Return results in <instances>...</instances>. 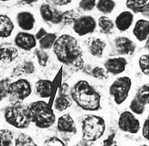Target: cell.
<instances>
[{
  "mask_svg": "<svg viewBox=\"0 0 149 146\" xmlns=\"http://www.w3.org/2000/svg\"><path fill=\"white\" fill-rule=\"evenodd\" d=\"M115 136H116V133L110 134L108 137V138H106L104 141V145H116V142L115 140Z\"/></svg>",
  "mask_w": 149,
  "mask_h": 146,
  "instance_id": "ab89813d",
  "label": "cell"
},
{
  "mask_svg": "<svg viewBox=\"0 0 149 146\" xmlns=\"http://www.w3.org/2000/svg\"><path fill=\"white\" fill-rule=\"evenodd\" d=\"M32 93L30 82L26 79H19L9 86L8 96L10 104H21Z\"/></svg>",
  "mask_w": 149,
  "mask_h": 146,
  "instance_id": "8992f818",
  "label": "cell"
},
{
  "mask_svg": "<svg viewBox=\"0 0 149 146\" xmlns=\"http://www.w3.org/2000/svg\"><path fill=\"white\" fill-rule=\"evenodd\" d=\"M58 61L75 71H80L85 66L83 50L78 40L71 35L64 34L57 37L53 46Z\"/></svg>",
  "mask_w": 149,
  "mask_h": 146,
  "instance_id": "6da1fadb",
  "label": "cell"
},
{
  "mask_svg": "<svg viewBox=\"0 0 149 146\" xmlns=\"http://www.w3.org/2000/svg\"><path fill=\"white\" fill-rule=\"evenodd\" d=\"M18 57V50L14 46L9 44L0 47V62H12Z\"/></svg>",
  "mask_w": 149,
  "mask_h": 146,
  "instance_id": "7402d4cb",
  "label": "cell"
},
{
  "mask_svg": "<svg viewBox=\"0 0 149 146\" xmlns=\"http://www.w3.org/2000/svg\"><path fill=\"white\" fill-rule=\"evenodd\" d=\"M73 102L85 111L95 112L100 109L101 96L99 93L86 81H79L70 91Z\"/></svg>",
  "mask_w": 149,
  "mask_h": 146,
  "instance_id": "7a4b0ae2",
  "label": "cell"
},
{
  "mask_svg": "<svg viewBox=\"0 0 149 146\" xmlns=\"http://www.w3.org/2000/svg\"><path fill=\"white\" fill-rule=\"evenodd\" d=\"M14 145L13 132L9 129L0 130V145L10 146Z\"/></svg>",
  "mask_w": 149,
  "mask_h": 146,
  "instance_id": "f546056e",
  "label": "cell"
},
{
  "mask_svg": "<svg viewBox=\"0 0 149 146\" xmlns=\"http://www.w3.org/2000/svg\"><path fill=\"white\" fill-rule=\"evenodd\" d=\"M134 22V14L131 11H125L121 12L115 20V26L116 29L121 31L124 32L127 31L128 29L132 26Z\"/></svg>",
  "mask_w": 149,
  "mask_h": 146,
  "instance_id": "ac0fdd59",
  "label": "cell"
},
{
  "mask_svg": "<svg viewBox=\"0 0 149 146\" xmlns=\"http://www.w3.org/2000/svg\"><path fill=\"white\" fill-rule=\"evenodd\" d=\"M26 108L30 123L35 124L36 127L47 129L54 124L56 119L55 114L46 101L38 100L31 102Z\"/></svg>",
  "mask_w": 149,
  "mask_h": 146,
  "instance_id": "3957f363",
  "label": "cell"
},
{
  "mask_svg": "<svg viewBox=\"0 0 149 146\" xmlns=\"http://www.w3.org/2000/svg\"><path fill=\"white\" fill-rule=\"evenodd\" d=\"M53 91V83L49 80L42 79L36 83V94L43 99L49 98Z\"/></svg>",
  "mask_w": 149,
  "mask_h": 146,
  "instance_id": "603a6c76",
  "label": "cell"
},
{
  "mask_svg": "<svg viewBox=\"0 0 149 146\" xmlns=\"http://www.w3.org/2000/svg\"><path fill=\"white\" fill-rule=\"evenodd\" d=\"M14 30V23L6 15H0V39L10 37Z\"/></svg>",
  "mask_w": 149,
  "mask_h": 146,
  "instance_id": "cb8c5ba5",
  "label": "cell"
},
{
  "mask_svg": "<svg viewBox=\"0 0 149 146\" xmlns=\"http://www.w3.org/2000/svg\"><path fill=\"white\" fill-rule=\"evenodd\" d=\"M36 71V67L33 62L31 61H24L19 65H17L12 72V74L19 77L22 74H31Z\"/></svg>",
  "mask_w": 149,
  "mask_h": 146,
  "instance_id": "d4e9b609",
  "label": "cell"
},
{
  "mask_svg": "<svg viewBox=\"0 0 149 146\" xmlns=\"http://www.w3.org/2000/svg\"><path fill=\"white\" fill-rule=\"evenodd\" d=\"M142 136L146 140H149V119L148 118L142 127Z\"/></svg>",
  "mask_w": 149,
  "mask_h": 146,
  "instance_id": "74e56055",
  "label": "cell"
},
{
  "mask_svg": "<svg viewBox=\"0 0 149 146\" xmlns=\"http://www.w3.org/2000/svg\"><path fill=\"white\" fill-rule=\"evenodd\" d=\"M97 0H80L79 6L84 11H91L96 7Z\"/></svg>",
  "mask_w": 149,
  "mask_h": 146,
  "instance_id": "d590c367",
  "label": "cell"
},
{
  "mask_svg": "<svg viewBox=\"0 0 149 146\" xmlns=\"http://www.w3.org/2000/svg\"><path fill=\"white\" fill-rule=\"evenodd\" d=\"M97 24H98L100 32L102 34H104V35L110 34L115 28L114 22L105 16H102L99 18V19L97 21Z\"/></svg>",
  "mask_w": 149,
  "mask_h": 146,
  "instance_id": "4316f807",
  "label": "cell"
},
{
  "mask_svg": "<svg viewBox=\"0 0 149 146\" xmlns=\"http://www.w3.org/2000/svg\"><path fill=\"white\" fill-rule=\"evenodd\" d=\"M85 45L89 53L97 58H101L103 56L104 51L106 48V42L101 38L90 37L85 40Z\"/></svg>",
  "mask_w": 149,
  "mask_h": 146,
  "instance_id": "2e32d148",
  "label": "cell"
},
{
  "mask_svg": "<svg viewBox=\"0 0 149 146\" xmlns=\"http://www.w3.org/2000/svg\"><path fill=\"white\" fill-rule=\"evenodd\" d=\"M72 25L74 32L79 36H84L95 31L97 22L91 16H80Z\"/></svg>",
  "mask_w": 149,
  "mask_h": 146,
  "instance_id": "30bf717a",
  "label": "cell"
},
{
  "mask_svg": "<svg viewBox=\"0 0 149 146\" xmlns=\"http://www.w3.org/2000/svg\"><path fill=\"white\" fill-rule=\"evenodd\" d=\"M80 17L79 13L75 10H69L65 11H61V24L62 25H72Z\"/></svg>",
  "mask_w": 149,
  "mask_h": 146,
  "instance_id": "83f0119b",
  "label": "cell"
},
{
  "mask_svg": "<svg viewBox=\"0 0 149 146\" xmlns=\"http://www.w3.org/2000/svg\"><path fill=\"white\" fill-rule=\"evenodd\" d=\"M0 1H2V2H7V1H10V0H0Z\"/></svg>",
  "mask_w": 149,
  "mask_h": 146,
  "instance_id": "b9f144b4",
  "label": "cell"
},
{
  "mask_svg": "<svg viewBox=\"0 0 149 146\" xmlns=\"http://www.w3.org/2000/svg\"><path fill=\"white\" fill-rule=\"evenodd\" d=\"M126 6L133 13H142L148 16L149 0H126Z\"/></svg>",
  "mask_w": 149,
  "mask_h": 146,
  "instance_id": "44dd1931",
  "label": "cell"
},
{
  "mask_svg": "<svg viewBox=\"0 0 149 146\" xmlns=\"http://www.w3.org/2000/svg\"><path fill=\"white\" fill-rule=\"evenodd\" d=\"M22 3L25 4H34V3H36L38 0H22Z\"/></svg>",
  "mask_w": 149,
  "mask_h": 146,
  "instance_id": "60d3db41",
  "label": "cell"
},
{
  "mask_svg": "<svg viewBox=\"0 0 149 146\" xmlns=\"http://www.w3.org/2000/svg\"><path fill=\"white\" fill-rule=\"evenodd\" d=\"M132 86V80L128 76H122L110 85L109 92L116 105H122L128 97Z\"/></svg>",
  "mask_w": 149,
  "mask_h": 146,
  "instance_id": "52a82bcc",
  "label": "cell"
},
{
  "mask_svg": "<svg viewBox=\"0 0 149 146\" xmlns=\"http://www.w3.org/2000/svg\"><path fill=\"white\" fill-rule=\"evenodd\" d=\"M35 55H36L39 65L42 67H46L48 62V60H49V56H48L47 53L42 48H36Z\"/></svg>",
  "mask_w": 149,
  "mask_h": 146,
  "instance_id": "d6a6232c",
  "label": "cell"
},
{
  "mask_svg": "<svg viewBox=\"0 0 149 146\" xmlns=\"http://www.w3.org/2000/svg\"><path fill=\"white\" fill-rule=\"evenodd\" d=\"M15 145L17 146H36L37 145L36 144V142L33 140V138L25 133H20L18 135V137L16 138L15 140Z\"/></svg>",
  "mask_w": 149,
  "mask_h": 146,
  "instance_id": "4dcf8cb0",
  "label": "cell"
},
{
  "mask_svg": "<svg viewBox=\"0 0 149 146\" xmlns=\"http://www.w3.org/2000/svg\"><path fill=\"white\" fill-rule=\"evenodd\" d=\"M0 75H1V71H0Z\"/></svg>",
  "mask_w": 149,
  "mask_h": 146,
  "instance_id": "7bdbcfd3",
  "label": "cell"
},
{
  "mask_svg": "<svg viewBox=\"0 0 149 146\" xmlns=\"http://www.w3.org/2000/svg\"><path fill=\"white\" fill-rule=\"evenodd\" d=\"M128 62L124 57H113L106 60L104 62V68L109 74L117 75L125 71Z\"/></svg>",
  "mask_w": 149,
  "mask_h": 146,
  "instance_id": "9a60e30c",
  "label": "cell"
},
{
  "mask_svg": "<svg viewBox=\"0 0 149 146\" xmlns=\"http://www.w3.org/2000/svg\"><path fill=\"white\" fill-rule=\"evenodd\" d=\"M4 119L17 129H25L30 125L27 108L21 104H11L4 110Z\"/></svg>",
  "mask_w": 149,
  "mask_h": 146,
  "instance_id": "5b68a950",
  "label": "cell"
},
{
  "mask_svg": "<svg viewBox=\"0 0 149 146\" xmlns=\"http://www.w3.org/2000/svg\"><path fill=\"white\" fill-rule=\"evenodd\" d=\"M69 86L68 84L63 83L60 89H59V94L54 100V106L58 112H63L72 106V100L71 98V95L69 94Z\"/></svg>",
  "mask_w": 149,
  "mask_h": 146,
  "instance_id": "8fae6325",
  "label": "cell"
},
{
  "mask_svg": "<svg viewBox=\"0 0 149 146\" xmlns=\"http://www.w3.org/2000/svg\"><path fill=\"white\" fill-rule=\"evenodd\" d=\"M44 145H65V142L57 137H51L46 139Z\"/></svg>",
  "mask_w": 149,
  "mask_h": 146,
  "instance_id": "8d00e7d4",
  "label": "cell"
},
{
  "mask_svg": "<svg viewBox=\"0 0 149 146\" xmlns=\"http://www.w3.org/2000/svg\"><path fill=\"white\" fill-rule=\"evenodd\" d=\"M139 67L141 68V71L145 74H149V55H143L139 59Z\"/></svg>",
  "mask_w": 149,
  "mask_h": 146,
  "instance_id": "836d02e7",
  "label": "cell"
},
{
  "mask_svg": "<svg viewBox=\"0 0 149 146\" xmlns=\"http://www.w3.org/2000/svg\"><path fill=\"white\" fill-rule=\"evenodd\" d=\"M10 79H3L0 81V102L8 96V90L10 86Z\"/></svg>",
  "mask_w": 149,
  "mask_h": 146,
  "instance_id": "e575fe53",
  "label": "cell"
},
{
  "mask_svg": "<svg viewBox=\"0 0 149 146\" xmlns=\"http://www.w3.org/2000/svg\"><path fill=\"white\" fill-rule=\"evenodd\" d=\"M114 45L116 52L122 55H132L136 48L135 43L125 36H118L115 38Z\"/></svg>",
  "mask_w": 149,
  "mask_h": 146,
  "instance_id": "5bb4252c",
  "label": "cell"
},
{
  "mask_svg": "<svg viewBox=\"0 0 149 146\" xmlns=\"http://www.w3.org/2000/svg\"><path fill=\"white\" fill-rule=\"evenodd\" d=\"M116 7V2L114 0H98L96 4L97 11L104 14H110Z\"/></svg>",
  "mask_w": 149,
  "mask_h": 146,
  "instance_id": "f1b7e54d",
  "label": "cell"
},
{
  "mask_svg": "<svg viewBox=\"0 0 149 146\" xmlns=\"http://www.w3.org/2000/svg\"><path fill=\"white\" fill-rule=\"evenodd\" d=\"M40 14L43 20L53 24H61V11L51 4H42L40 6Z\"/></svg>",
  "mask_w": 149,
  "mask_h": 146,
  "instance_id": "7c38bea8",
  "label": "cell"
},
{
  "mask_svg": "<svg viewBox=\"0 0 149 146\" xmlns=\"http://www.w3.org/2000/svg\"><path fill=\"white\" fill-rule=\"evenodd\" d=\"M149 22L146 19H140L135 22L133 34L139 42H144L148 38Z\"/></svg>",
  "mask_w": 149,
  "mask_h": 146,
  "instance_id": "ffe728a7",
  "label": "cell"
},
{
  "mask_svg": "<svg viewBox=\"0 0 149 146\" xmlns=\"http://www.w3.org/2000/svg\"><path fill=\"white\" fill-rule=\"evenodd\" d=\"M118 127L123 132L136 134L141 129V124L132 112L125 111L122 112L119 117Z\"/></svg>",
  "mask_w": 149,
  "mask_h": 146,
  "instance_id": "9c48e42d",
  "label": "cell"
},
{
  "mask_svg": "<svg viewBox=\"0 0 149 146\" xmlns=\"http://www.w3.org/2000/svg\"><path fill=\"white\" fill-rule=\"evenodd\" d=\"M49 2V4H53V5H56V6H64L69 4L72 0H47Z\"/></svg>",
  "mask_w": 149,
  "mask_h": 146,
  "instance_id": "f35d334b",
  "label": "cell"
},
{
  "mask_svg": "<svg viewBox=\"0 0 149 146\" xmlns=\"http://www.w3.org/2000/svg\"><path fill=\"white\" fill-rule=\"evenodd\" d=\"M57 39V35L54 33H48L46 32L41 38H39L37 41L39 42L40 48L42 49H49L52 48L54 42Z\"/></svg>",
  "mask_w": 149,
  "mask_h": 146,
  "instance_id": "484cf974",
  "label": "cell"
},
{
  "mask_svg": "<svg viewBox=\"0 0 149 146\" xmlns=\"http://www.w3.org/2000/svg\"><path fill=\"white\" fill-rule=\"evenodd\" d=\"M81 129L83 140L87 142H95L104 134L106 123L101 116L86 114L82 119Z\"/></svg>",
  "mask_w": 149,
  "mask_h": 146,
  "instance_id": "277c9868",
  "label": "cell"
},
{
  "mask_svg": "<svg viewBox=\"0 0 149 146\" xmlns=\"http://www.w3.org/2000/svg\"><path fill=\"white\" fill-rule=\"evenodd\" d=\"M149 103V86L148 84L141 86L137 91L134 98L129 105L133 113L141 115L145 112V107Z\"/></svg>",
  "mask_w": 149,
  "mask_h": 146,
  "instance_id": "ba28073f",
  "label": "cell"
},
{
  "mask_svg": "<svg viewBox=\"0 0 149 146\" xmlns=\"http://www.w3.org/2000/svg\"><path fill=\"white\" fill-rule=\"evenodd\" d=\"M91 75L97 79V80H107L109 78V73L106 71V69L104 67H95L92 70H91Z\"/></svg>",
  "mask_w": 149,
  "mask_h": 146,
  "instance_id": "1f68e13d",
  "label": "cell"
},
{
  "mask_svg": "<svg viewBox=\"0 0 149 146\" xmlns=\"http://www.w3.org/2000/svg\"><path fill=\"white\" fill-rule=\"evenodd\" d=\"M17 22L23 31H29L35 27L36 18L31 12L21 11L17 15Z\"/></svg>",
  "mask_w": 149,
  "mask_h": 146,
  "instance_id": "d6986e66",
  "label": "cell"
},
{
  "mask_svg": "<svg viewBox=\"0 0 149 146\" xmlns=\"http://www.w3.org/2000/svg\"><path fill=\"white\" fill-rule=\"evenodd\" d=\"M57 130L61 133L66 134H76L77 127L72 117L66 113L61 116L57 121Z\"/></svg>",
  "mask_w": 149,
  "mask_h": 146,
  "instance_id": "e0dca14e",
  "label": "cell"
},
{
  "mask_svg": "<svg viewBox=\"0 0 149 146\" xmlns=\"http://www.w3.org/2000/svg\"><path fill=\"white\" fill-rule=\"evenodd\" d=\"M15 45L25 51H30L35 48L37 44V40L36 39L35 35L29 33L27 31L18 32L15 37Z\"/></svg>",
  "mask_w": 149,
  "mask_h": 146,
  "instance_id": "4fadbf2b",
  "label": "cell"
}]
</instances>
